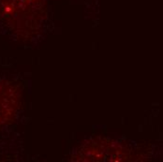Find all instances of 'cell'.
<instances>
[{
	"label": "cell",
	"mask_w": 163,
	"mask_h": 162,
	"mask_svg": "<svg viewBox=\"0 0 163 162\" xmlns=\"http://www.w3.org/2000/svg\"><path fill=\"white\" fill-rule=\"evenodd\" d=\"M3 10L9 16L30 15L40 9L43 0H1Z\"/></svg>",
	"instance_id": "1"
}]
</instances>
